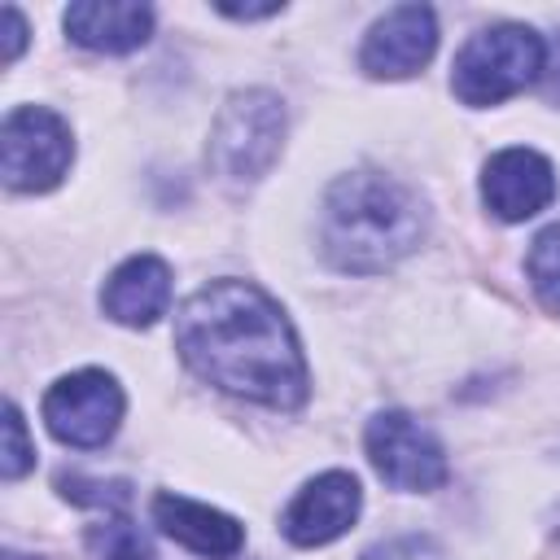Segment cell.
Segmentation results:
<instances>
[{"instance_id": "obj_1", "label": "cell", "mask_w": 560, "mask_h": 560, "mask_svg": "<svg viewBox=\"0 0 560 560\" xmlns=\"http://www.w3.org/2000/svg\"><path fill=\"white\" fill-rule=\"evenodd\" d=\"M179 359L223 394L293 411L311 376L289 315L249 280H210L175 315Z\"/></svg>"}, {"instance_id": "obj_2", "label": "cell", "mask_w": 560, "mask_h": 560, "mask_svg": "<svg viewBox=\"0 0 560 560\" xmlns=\"http://www.w3.org/2000/svg\"><path fill=\"white\" fill-rule=\"evenodd\" d=\"M424 236V206L420 197L381 175V171H354L341 175L324 197L319 219V245L332 267L372 276L407 258Z\"/></svg>"}, {"instance_id": "obj_3", "label": "cell", "mask_w": 560, "mask_h": 560, "mask_svg": "<svg viewBox=\"0 0 560 560\" xmlns=\"http://www.w3.org/2000/svg\"><path fill=\"white\" fill-rule=\"evenodd\" d=\"M542 61H547V48H542L538 31H529L521 22H499V26L477 31L455 52L451 92L464 105L486 109V105H499V101L525 92L542 74Z\"/></svg>"}, {"instance_id": "obj_4", "label": "cell", "mask_w": 560, "mask_h": 560, "mask_svg": "<svg viewBox=\"0 0 560 560\" xmlns=\"http://www.w3.org/2000/svg\"><path fill=\"white\" fill-rule=\"evenodd\" d=\"M284 144V105L267 88L232 92L214 118L206 162L223 184H254L271 171Z\"/></svg>"}, {"instance_id": "obj_5", "label": "cell", "mask_w": 560, "mask_h": 560, "mask_svg": "<svg viewBox=\"0 0 560 560\" xmlns=\"http://www.w3.org/2000/svg\"><path fill=\"white\" fill-rule=\"evenodd\" d=\"M74 162V140L61 114L44 105H18L0 127V166L13 192H48Z\"/></svg>"}, {"instance_id": "obj_6", "label": "cell", "mask_w": 560, "mask_h": 560, "mask_svg": "<svg viewBox=\"0 0 560 560\" xmlns=\"http://www.w3.org/2000/svg\"><path fill=\"white\" fill-rule=\"evenodd\" d=\"M122 389L109 372L101 368H83V372H70L61 381L48 385L44 394V424L57 442L66 446H79V451H92V446H105L118 424H122Z\"/></svg>"}, {"instance_id": "obj_7", "label": "cell", "mask_w": 560, "mask_h": 560, "mask_svg": "<svg viewBox=\"0 0 560 560\" xmlns=\"http://www.w3.org/2000/svg\"><path fill=\"white\" fill-rule=\"evenodd\" d=\"M363 446H368V459L381 472V481H389L394 490H420L424 494V490H438L451 472L442 442L420 420H411L407 411L372 416Z\"/></svg>"}, {"instance_id": "obj_8", "label": "cell", "mask_w": 560, "mask_h": 560, "mask_svg": "<svg viewBox=\"0 0 560 560\" xmlns=\"http://www.w3.org/2000/svg\"><path fill=\"white\" fill-rule=\"evenodd\" d=\"M438 48V18L429 4H398L372 22L359 48V66L372 79H407L429 66Z\"/></svg>"}, {"instance_id": "obj_9", "label": "cell", "mask_w": 560, "mask_h": 560, "mask_svg": "<svg viewBox=\"0 0 560 560\" xmlns=\"http://www.w3.org/2000/svg\"><path fill=\"white\" fill-rule=\"evenodd\" d=\"M359 503H363V490H359L354 472L332 468V472L311 477L293 494V503L280 516V529H284V538L293 547H324V542L341 538L354 525Z\"/></svg>"}, {"instance_id": "obj_10", "label": "cell", "mask_w": 560, "mask_h": 560, "mask_svg": "<svg viewBox=\"0 0 560 560\" xmlns=\"http://www.w3.org/2000/svg\"><path fill=\"white\" fill-rule=\"evenodd\" d=\"M556 197V171L534 149H499L481 171V201L494 219L521 223L534 219Z\"/></svg>"}, {"instance_id": "obj_11", "label": "cell", "mask_w": 560, "mask_h": 560, "mask_svg": "<svg viewBox=\"0 0 560 560\" xmlns=\"http://www.w3.org/2000/svg\"><path fill=\"white\" fill-rule=\"evenodd\" d=\"M153 521L166 538H175L179 547H188L206 560H232L245 547V525L236 516H228L210 503L171 494V490H162L153 499Z\"/></svg>"}, {"instance_id": "obj_12", "label": "cell", "mask_w": 560, "mask_h": 560, "mask_svg": "<svg viewBox=\"0 0 560 560\" xmlns=\"http://www.w3.org/2000/svg\"><path fill=\"white\" fill-rule=\"evenodd\" d=\"M171 306V267L158 254H136L109 271L101 289V311L122 328H149Z\"/></svg>"}, {"instance_id": "obj_13", "label": "cell", "mask_w": 560, "mask_h": 560, "mask_svg": "<svg viewBox=\"0 0 560 560\" xmlns=\"http://www.w3.org/2000/svg\"><path fill=\"white\" fill-rule=\"evenodd\" d=\"M61 26L79 48L114 57V52H131L149 39L153 9L149 4H122V0H79L66 9Z\"/></svg>"}, {"instance_id": "obj_14", "label": "cell", "mask_w": 560, "mask_h": 560, "mask_svg": "<svg viewBox=\"0 0 560 560\" xmlns=\"http://www.w3.org/2000/svg\"><path fill=\"white\" fill-rule=\"evenodd\" d=\"M88 547L101 556V560H158L153 556V542L140 525H131L127 516H105L101 525H92L88 534Z\"/></svg>"}, {"instance_id": "obj_15", "label": "cell", "mask_w": 560, "mask_h": 560, "mask_svg": "<svg viewBox=\"0 0 560 560\" xmlns=\"http://www.w3.org/2000/svg\"><path fill=\"white\" fill-rule=\"evenodd\" d=\"M525 271H529L538 302L547 311H560V223H551L534 236V245L525 254Z\"/></svg>"}, {"instance_id": "obj_16", "label": "cell", "mask_w": 560, "mask_h": 560, "mask_svg": "<svg viewBox=\"0 0 560 560\" xmlns=\"http://www.w3.org/2000/svg\"><path fill=\"white\" fill-rule=\"evenodd\" d=\"M57 486H61V494L70 499V503H88V508H105V512H122L127 508V486L122 481H88V477H57Z\"/></svg>"}, {"instance_id": "obj_17", "label": "cell", "mask_w": 560, "mask_h": 560, "mask_svg": "<svg viewBox=\"0 0 560 560\" xmlns=\"http://www.w3.org/2000/svg\"><path fill=\"white\" fill-rule=\"evenodd\" d=\"M31 464H35V446L26 442V420H22V411L9 402V407H4V459H0V472H4L9 481H18Z\"/></svg>"}, {"instance_id": "obj_18", "label": "cell", "mask_w": 560, "mask_h": 560, "mask_svg": "<svg viewBox=\"0 0 560 560\" xmlns=\"http://www.w3.org/2000/svg\"><path fill=\"white\" fill-rule=\"evenodd\" d=\"M363 560H442V547L429 534H398L363 551Z\"/></svg>"}, {"instance_id": "obj_19", "label": "cell", "mask_w": 560, "mask_h": 560, "mask_svg": "<svg viewBox=\"0 0 560 560\" xmlns=\"http://www.w3.org/2000/svg\"><path fill=\"white\" fill-rule=\"evenodd\" d=\"M22 44H26V22H22V13H18L13 4H4V61H9V66L18 61Z\"/></svg>"}, {"instance_id": "obj_20", "label": "cell", "mask_w": 560, "mask_h": 560, "mask_svg": "<svg viewBox=\"0 0 560 560\" xmlns=\"http://www.w3.org/2000/svg\"><path fill=\"white\" fill-rule=\"evenodd\" d=\"M9 560H26V556H18V551H9Z\"/></svg>"}]
</instances>
